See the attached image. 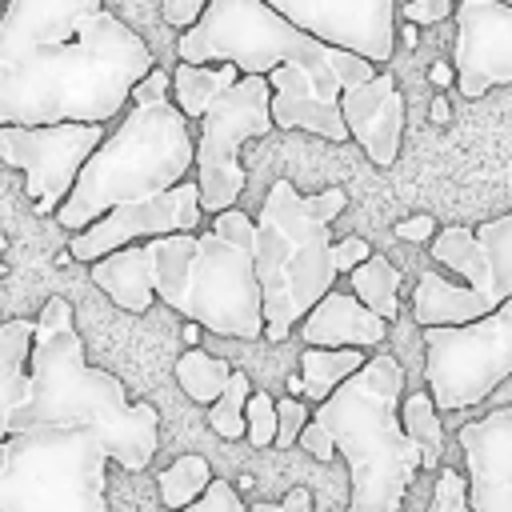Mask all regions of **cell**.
I'll return each instance as SVG.
<instances>
[{"instance_id": "6da1fadb", "label": "cell", "mask_w": 512, "mask_h": 512, "mask_svg": "<svg viewBox=\"0 0 512 512\" xmlns=\"http://www.w3.org/2000/svg\"><path fill=\"white\" fill-rule=\"evenodd\" d=\"M156 68L104 0H8L0 12V124H108Z\"/></svg>"}, {"instance_id": "7a4b0ae2", "label": "cell", "mask_w": 512, "mask_h": 512, "mask_svg": "<svg viewBox=\"0 0 512 512\" xmlns=\"http://www.w3.org/2000/svg\"><path fill=\"white\" fill-rule=\"evenodd\" d=\"M36 428H92L128 472H144L160 448V412L148 400L128 404L124 384L84 360V340L64 296H48L36 312L28 400L12 420V432Z\"/></svg>"}, {"instance_id": "3957f363", "label": "cell", "mask_w": 512, "mask_h": 512, "mask_svg": "<svg viewBox=\"0 0 512 512\" xmlns=\"http://www.w3.org/2000/svg\"><path fill=\"white\" fill-rule=\"evenodd\" d=\"M168 92H172V76L164 68H152L132 88L128 116L84 160L72 192L56 208V224L80 232L116 204L168 192L192 172L196 164L192 128L188 116L168 100Z\"/></svg>"}, {"instance_id": "277c9868", "label": "cell", "mask_w": 512, "mask_h": 512, "mask_svg": "<svg viewBox=\"0 0 512 512\" xmlns=\"http://www.w3.org/2000/svg\"><path fill=\"white\" fill-rule=\"evenodd\" d=\"M256 224L240 208L212 216L208 232H172L148 240L156 260V296L216 336H264V300L252 256Z\"/></svg>"}, {"instance_id": "5b68a950", "label": "cell", "mask_w": 512, "mask_h": 512, "mask_svg": "<svg viewBox=\"0 0 512 512\" xmlns=\"http://www.w3.org/2000/svg\"><path fill=\"white\" fill-rule=\"evenodd\" d=\"M400 388V360L376 352L312 416L348 460V512H400L404 492L420 472V448L400 424Z\"/></svg>"}, {"instance_id": "8992f818", "label": "cell", "mask_w": 512, "mask_h": 512, "mask_svg": "<svg viewBox=\"0 0 512 512\" xmlns=\"http://www.w3.org/2000/svg\"><path fill=\"white\" fill-rule=\"evenodd\" d=\"M348 192L324 188L300 196L292 180H276L260 204L252 256L264 300V340L280 344L336 284L328 224L344 212Z\"/></svg>"}, {"instance_id": "52a82bcc", "label": "cell", "mask_w": 512, "mask_h": 512, "mask_svg": "<svg viewBox=\"0 0 512 512\" xmlns=\"http://www.w3.org/2000/svg\"><path fill=\"white\" fill-rule=\"evenodd\" d=\"M176 56L184 64H236L240 76H268L288 60L308 64L316 76H340L344 84L376 76L372 60L300 32L264 0H208L204 16L180 32Z\"/></svg>"}, {"instance_id": "ba28073f", "label": "cell", "mask_w": 512, "mask_h": 512, "mask_svg": "<svg viewBox=\"0 0 512 512\" xmlns=\"http://www.w3.org/2000/svg\"><path fill=\"white\" fill-rule=\"evenodd\" d=\"M108 448L92 428H36L0 440V512H108Z\"/></svg>"}, {"instance_id": "9c48e42d", "label": "cell", "mask_w": 512, "mask_h": 512, "mask_svg": "<svg viewBox=\"0 0 512 512\" xmlns=\"http://www.w3.org/2000/svg\"><path fill=\"white\" fill-rule=\"evenodd\" d=\"M424 380L440 412L492 396L512 376V296L472 324L424 328Z\"/></svg>"}, {"instance_id": "30bf717a", "label": "cell", "mask_w": 512, "mask_h": 512, "mask_svg": "<svg viewBox=\"0 0 512 512\" xmlns=\"http://www.w3.org/2000/svg\"><path fill=\"white\" fill-rule=\"evenodd\" d=\"M272 124V84L268 76H240L200 120L196 136V184H200V208L224 212L236 208L244 192V164L240 144L268 136Z\"/></svg>"}, {"instance_id": "8fae6325", "label": "cell", "mask_w": 512, "mask_h": 512, "mask_svg": "<svg viewBox=\"0 0 512 512\" xmlns=\"http://www.w3.org/2000/svg\"><path fill=\"white\" fill-rule=\"evenodd\" d=\"M104 124H0V160L24 172V192L40 216L56 212L72 192L84 160L100 148Z\"/></svg>"}, {"instance_id": "7c38bea8", "label": "cell", "mask_w": 512, "mask_h": 512, "mask_svg": "<svg viewBox=\"0 0 512 512\" xmlns=\"http://www.w3.org/2000/svg\"><path fill=\"white\" fill-rule=\"evenodd\" d=\"M200 216H204V208H200V184L196 180H180L168 192L116 204L96 224L72 232L68 256H76V260H100V256H108V252L140 240V236L156 240V236H172V232H196Z\"/></svg>"}, {"instance_id": "4fadbf2b", "label": "cell", "mask_w": 512, "mask_h": 512, "mask_svg": "<svg viewBox=\"0 0 512 512\" xmlns=\"http://www.w3.org/2000/svg\"><path fill=\"white\" fill-rule=\"evenodd\" d=\"M300 32L388 64L396 52V0H264Z\"/></svg>"}, {"instance_id": "5bb4252c", "label": "cell", "mask_w": 512, "mask_h": 512, "mask_svg": "<svg viewBox=\"0 0 512 512\" xmlns=\"http://www.w3.org/2000/svg\"><path fill=\"white\" fill-rule=\"evenodd\" d=\"M456 88L480 100L496 84H512V4L504 0H456Z\"/></svg>"}, {"instance_id": "9a60e30c", "label": "cell", "mask_w": 512, "mask_h": 512, "mask_svg": "<svg viewBox=\"0 0 512 512\" xmlns=\"http://www.w3.org/2000/svg\"><path fill=\"white\" fill-rule=\"evenodd\" d=\"M468 512H512V408L460 424Z\"/></svg>"}, {"instance_id": "2e32d148", "label": "cell", "mask_w": 512, "mask_h": 512, "mask_svg": "<svg viewBox=\"0 0 512 512\" xmlns=\"http://www.w3.org/2000/svg\"><path fill=\"white\" fill-rule=\"evenodd\" d=\"M272 84V124L276 128H304L332 144L348 140V124L340 112V92L348 88L340 76H316L308 64H280L268 72Z\"/></svg>"}, {"instance_id": "e0dca14e", "label": "cell", "mask_w": 512, "mask_h": 512, "mask_svg": "<svg viewBox=\"0 0 512 512\" xmlns=\"http://www.w3.org/2000/svg\"><path fill=\"white\" fill-rule=\"evenodd\" d=\"M340 112H344L348 136L364 148V156L376 168H392L404 136V96L396 80L388 72H376L364 84H348L340 92Z\"/></svg>"}, {"instance_id": "ac0fdd59", "label": "cell", "mask_w": 512, "mask_h": 512, "mask_svg": "<svg viewBox=\"0 0 512 512\" xmlns=\"http://www.w3.org/2000/svg\"><path fill=\"white\" fill-rule=\"evenodd\" d=\"M388 332V320L364 308L348 292H328L304 320H300V340L308 348H376Z\"/></svg>"}, {"instance_id": "d6986e66", "label": "cell", "mask_w": 512, "mask_h": 512, "mask_svg": "<svg viewBox=\"0 0 512 512\" xmlns=\"http://www.w3.org/2000/svg\"><path fill=\"white\" fill-rule=\"evenodd\" d=\"M92 284L124 312H148L156 300V260L148 244H124L92 260Z\"/></svg>"}, {"instance_id": "ffe728a7", "label": "cell", "mask_w": 512, "mask_h": 512, "mask_svg": "<svg viewBox=\"0 0 512 512\" xmlns=\"http://www.w3.org/2000/svg\"><path fill=\"white\" fill-rule=\"evenodd\" d=\"M36 320H4L0 324V440L12 436V420L28 400V352H32Z\"/></svg>"}, {"instance_id": "44dd1931", "label": "cell", "mask_w": 512, "mask_h": 512, "mask_svg": "<svg viewBox=\"0 0 512 512\" xmlns=\"http://www.w3.org/2000/svg\"><path fill=\"white\" fill-rule=\"evenodd\" d=\"M412 316L420 328H440V324H472L484 316L480 296L468 284H452L440 272H424L416 280L412 296Z\"/></svg>"}, {"instance_id": "7402d4cb", "label": "cell", "mask_w": 512, "mask_h": 512, "mask_svg": "<svg viewBox=\"0 0 512 512\" xmlns=\"http://www.w3.org/2000/svg\"><path fill=\"white\" fill-rule=\"evenodd\" d=\"M432 260H440L452 272H460V280L480 296L484 316L492 312V276H488V260H484V248H480L472 228L448 224L444 232H436L432 236Z\"/></svg>"}, {"instance_id": "603a6c76", "label": "cell", "mask_w": 512, "mask_h": 512, "mask_svg": "<svg viewBox=\"0 0 512 512\" xmlns=\"http://www.w3.org/2000/svg\"><path fill=\"white\" fill-rule=\"evenodd\" d=\"M240 80L236 64H176L172 72V104L188 116V120H204V112Z\"/></svg>"}, {"instance_id": "cb8c5ba5", "label": "cell", "mask_w": 512, "mask_h": 512, "mask_svg": "<svg viewBox=\"0 0 512 512\" xmlns=\"http://www.w3.org/2000/svg\"><path fill=\"white\" fill-rule=\"evenodd\" d=\"M364 364H368V352H360V348H308V352H300L304 396L316 400V404H324Z\"/></svg>"}, {"instance_id": "d4e9b609", "label": "cell", "mask_w": 512, "mask_h": 512, "mask_svg": "<svg viewBox=\"0 0 512 512\" xmlns=\"http://www.w3.org/2000/svg\"><path fill=\"white\" fill-rule=\"evenodd\" d=\"M400 424H404V436L420 448V468H440V460H444V424H440V408H436L432 392L404 396Z\"/></svg>"}, {"instance_id": "484cf974", "label": "cell", "mask_w": 512, "mask_h": 512, "mask_svg": "<svg viewBox=\"0 0 512 512\" xmlns=\"http://www.w3.org/2000/svg\"><path fill=\"white\" fill-rule=\"evenodd\" d=\"M348 276H352V296L364 308H372L384 320H396V312H400V272H396V264H388L384 256H368Z\"/></svg>"}, {"instance_id": "4316f807", "label": "cell", "mask_w": 512, "mask_h": 512, "mask_svg": "<svg viewBox=\"0 0 512 512\" xmlns=\"http://www.w3.org/2000/svg\"><path fill=\"white\" fill-rule=\"evenodd\" d=\"M212 480H216V476H212L208 460H204L200 452H184V456H176V460L160 472V500H164L168 512H180V508H188L192 500H200Z\"/></svg>"}, {"instance_id": "83f0119b", "label": "cell", "mask_w": 512, "mask_h": 512, "mask_svg": "<svg viewBox=\"0 0 512 512\" xmlns=\"http://www.w3.org/2000/svg\"><path fill=\"white\" fill-rule=\"evenodd\" d=\"M232 376V364L220 360V356H208L200 348H188L180 360H176V384L196 400V404H216V396L224 392Z\"/></svg>"}, {"instance_id": "f1b7e54d", "label": "cell", "mask_w": 512, "mask_h": 512, "mask_svg": "<svg viewBox=\"0 0 512 512\" xmlns=\"http://www.w3.org/2000/svg\"><path fill=\"white\" fill-rule=\"evenodd\" d=\"M248 396H252V380H248L244 372L232 368L224 392L216 396V404H208V424H212L216 436H224V440H240V436H248V420H244Z\"/></svg>"}, {"instance_id": "f546056e", "label": "cell", "mask_w": 512, "mask_h": 512, "mask_svg": "<svg viewBox=\"0 0 512 512\" xmlns=\"http://www.w3.org/2000/svg\"><path fill=\"white\" fill-rule=\"evenodd\" d=\"M244 420H248V440L252 448H272L276 444V400L268 392H252L248 396V408H244Z\"/></svg>"}, {"instance_id": "4dcf8cb0", "label": "cell", "mask_w": 512, "mask_h": 512, "mask_svg": "<svg viewBox=\"0 0 512 512\" xmlns=\"http://www.w3.org/2000/svg\"><path fill=\"white\" fill-rule=\"evenodd\" d=\"M428 512H468V480L456 468H440L436 472V488H432Z\"/></svg>"}, {"instance_id": "1f68e13d", "label": "cell", "mask_w": 512, "mask_h": 512, "mask_svg": "<svg viewBox=\"0 0 512 512\" xmlns=\"http://www.w3.org/2000/svg\"><path fill=\"white\" fill-rule=\"evenodd\" d=\"M304 424H308V408H304V400H296V396L276 400V444H272V448H288V444H296Z\"/></svg>"}, {"instance_id": "d6a6232c", "label": "cell", "mask_w": 512, "mask_h": 512, "mask_svg": "<svg viewBox=\"0 0 512 512\" xmlns=\"http://www.w3.org/2000/svg\"><path fill=\"white\" fill-rule=\"evenodd\" d=\"M180 512H244V504H240V492H236L228 480H212V484L204 488V496L192 500V504L180 508Z\"/></svg>"}, {"instance_id": "836d02e7", "label": "cell", "mask_w": 512, "mask_h": 512, "mask_svg": "<svg viewBox=\"0 0 512 512\" xmlns=\"http://www.w3.org/2000/svg\"><path fill=\"white\" fill-rule=\"evenodd\" d=\"M456 12V0H408L404 8H396V16H404L408 24L424 28V24H440Z\"/></svg>"}, {"instance_id": "e575fe53", "label": "cell", "mask_w": 512, "mask_h": 512, "mask_svg": "<svg viewBox=\"0 0 512 512\" xmlns=\"http://www.w3.org/2000/svg\"><path fill=\"white\" fill-rule=\"evenodd\" d=\"M368 256H372V248H368V240H360V236H348V240H336V244H332V264H336V272H352V268H360Z\"/></svg>"}, {"instance_id": "d590c367", "label": "cell", "mask_w": 512, "mask_h": 512, "mask_svg": "<svg viewBox=\"0 0 512 512\" xmlns=\"http://www.w3.org/2000/svg\"><path fill=\"white\" fill-rule=\"evenodd\" d=\"M204 8H208V0H164L160 4V16L172 28H192L204 16Z\"/></svg>"}, {"instance_id": "8d00e7d4", "label": "cell", "mask_w": 512, "mask_h": 512, "mask_svg": "<svg viewBox=\"0 0 512 512\" xmlns=\"http://www.w3.org/2000/svg\"><path fill=\"white\" fill-rule=\"evenodd\" d=\"M296 444H300L308 456H316L320 464H328V460L336 456V444H332V436H328V432H324L316 420H308V424L300 428V440H296Z\"/></svg>"}, {"instance_id": "74e56055", "label": "cell", "mask_w": 512, "mask_h": 512, "mask_svg": "<svg viewBox=\"0 0 512 512\" xmlns=\"http://www.w3.org/2000/svg\"><path fill=\"white\" fill-rule=\"evenodd\" d=\"M252 512H312V492H308V488H288V496H284L280 504L256 500Z\"/></svg>"}, {"instance_id": "f35d334b", "label": "cell", "mask_w": 512, "mask_h": 512, "mask_svg": "<svg viewBox=\"0 0 512 512\" xmlns=\"http://www.w3.org/2000/svg\"><path fill=\"white\" fill-rule=\"evenodd\" d=\"M392 232H396V240H428V236H436V220L432 216H408Z\"/></svg>"}, {"instance_id": "ab89813d", "label": "cell", "mask_w": 512, "mask_h": 512, "mask_svg": "<svg viewBox=\"0 0 512 512\" xmlns=\"http://www.w3.org/2000/svg\"><path fill=\"white\" fill-rule=\"evenodd\" d=\"M428 80H432V84H436V88H448V84H452V80H456V68H452V64H448V60H436V64H432V68H428Z\"/></svg>"}, {"instance_id": "60d3db41", "label": "cell", "mask_w": 512, "mask_h": 512, "mask_svg": "<svg viewBox=\"0 0 512 512\" xmlns=\"http://www.w3.org/2000/svg\"><path fill=\"white\" fill-rule=\"evenodd\" d=\"M448 112H452V108H448V100H444V96H436V100H432V108H428L432 124H444V120H448Z\"/></svg>"}, {"instance_id": "b9f144b4", "label": "cell", "mask_w": 512, "mask_h": 512, "mask_svg": "<svg viewBox=\"0 0 512 512\" xmlns=\"http://www.w3.org/2000/svg\"><path fill=\"white\" fill-rule=\"evenodd\" d=\"M200 332H204V328H200L196 320H188V324H184V344L196 348V344H200Z\"/></svg>"}, {"instance_id": "7bdbcfd3", "label": "cell", "mask_w": 512, "mask_h": 512, "mask_svg": "<svg viewBox=\"0 0 512 512\" xmlns=\"http://www.w3.org/2000/svg\"><path fill=\"white\" fill-rule=\"evenodd\" d=\"M400 40H404L408 48H416V24H408V20H404V28H400Z\"/></svg>"}, {"instance_id": "ee69618b", "label": "cell", "mask_w": 512, "mask_h": 512, "mask_svg": "<svg viewBox=\"0 0 512 512\" xmlns=\"http://www.w3.org/2000/svg\"><path fill=\"white\" fill-rule=\"evenodd\" d=\"M288 396H304V376H288Z\"/></svg>"}, {"instance_id": "f6af8a7d", "label": "cell", "mask_w": 512, "mask_h": 512, "mask_svg": "<svg viewBox=\"0 0 512 512\" xmlns=\"http://www.w3.org/2000/svg\"><path fill=\"white\" fill-rule=\"evenodd\" d=\"M252 484H256V480H252V476H240V480H236V492H248V488H252Z\"/></svg>"}, {"instance_id": "bcb514c9", "label": "cell", "mask_w": 512, "mask_h": 512, "mask_svg": "<svg viewBox=\"0 0 512 512\" xmlns=\"http://www.w3.org/2000/svg\"><path fill=\"white\" fill-rule=\"evenodd\" d=\"M4 248H8V236H4V232H0V256H4Z\"/></svg>"}, {"instance_id": "7dc6e473", "label": "cell", "mask_w": 512, "mask_h": 512, "mask_svg": "<svg viewBox=\"0 0 512 512\" xmlns=\"http://www.w3.org/2000/svg\"><path fill=\"white\" fill-rule=\"evenodd\" d=\"M4 276H8V264H4V260H0V280H4Z\"/></svg>"}, {"instance_id": "c3c4849f", "label": "cell", "mask_w": 512, "mask_h": 512, "mask_svg": "<svg viewBox=\"0 0 512 512\" xmlns=\"http://www.w3.org/2000/svg\"><path fill=\"white\" fill-rule=\"evenodd\" d=\"M4 4H8V0H0V12H4Z\"/></svg>"}, {"instance_id": "681fc988", "label": "cell", "mask_w": 512, "mask_h": 512, "mask_svg": "<svg viewBox=\"0 0 512 512\" xmlns=\"http://www.w3.org/2000/svg\"><path fill=\"white\" fill-rule=\"evenodd\" d=\"M504 4H512V0H504Z\"/></svg>"}]
</instances>
